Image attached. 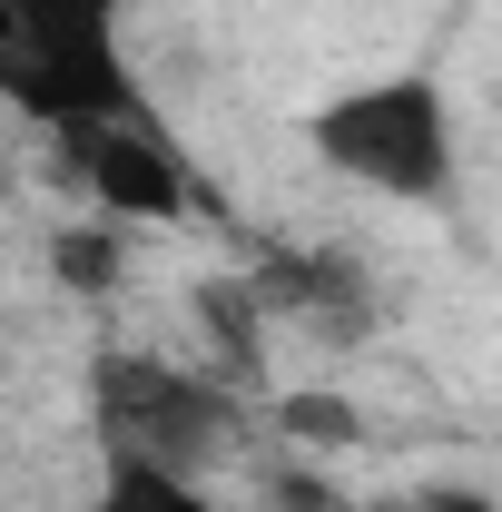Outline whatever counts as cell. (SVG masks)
<instances>
[{"mask_svg": "<svg viewBox=\"0 0 502 512\" xmlns=\"http://www.w3.org/2000/svg\"><path fill=\"white\" fill-rule=\"evenodd\" d=\"M335 512H424L414 493H355V503H335Z\"/></svg>", "mask_w": 502, "mask_h": 512, "instance_id": "30bf717a", "label": "cell"}, {"mask_svg": "<svg viewBox=\"0 0 502 512\" xmlns=\"http://www.w3.org/2000/svg\"><path fill=\"white\" fill-rule=\"evenodd\" d=\"M99 512H217L197 473H168L148 453H109L99 463Z\"/></svg>", "mask_w": 502, "mask_h": 512, "instance_id": "8992f818", "label": "cell"}, {"mask_svg": "<svg viewBox=\"0 0 502 512\" xmlns=\"http://www.w3.org/2000/svg\"><path fill=\"white\" fill-rule=\"evenodd\" d=\"M89 404H99V453H148L168 473H217L227 444H237V394L197 365H168V355H99L89 375Z\"/></svg>", "mask_w": 502, "mask_h": 512, "instance_id": "7a4b0ae2", "label": "cell"}, {"mask_svg": "<svg viewBox=\"0 0 502 512\" xmlns=\"http://www.w3.org/2000/svg\"><path fill=\"white\" fill-rule=\"evenodd\" d=\"M60 168L79 178V197L119 227H178L197 207V168L178 158V138L148 119H79L60 128Z\"/></svg>", "mask_w": 502, "mask_h": 512, "instance_id": "3957f363", "label": "cell"}, {"mask_svg": "<svg viewBox=\"0 0 502 512\" xmlns=\"http://www.w3.org/2000/svg\"><path fill=\"white\" fill-rule=\"evenodd\" d=\"M414 503L424 512H502V493H483V483H424Z\"/></svg>", "mask_w": 502, "mask_h": 512, "instance_id": "9c48e42d", "label": "cell"}, {"mask_svg": "<svg viewBox=\"0 0 502 512\" xmlns=\"http://www.w3.org/2000/svg\"><path fill=\"white\" fill-rule=\"evenodd\" d=\"M276 424H286V444H355V404H345V394H286V414H276Z\"/></svg>", "mask_w": 502, "mask_h": 512, "instance_id": "ba28073f", "label": "cell"}, {"mask_svg": "<svg viewBox=\"0 0 502 512\" xmlns=\"http://www.w3.org/2000/svg\"><path fill=\"white\" fill-rule=\"evenodd\" d=\"M306 138H315V158L335 178H355L375 197H404V207H434L453 188V109H443L434 79H414V69L325 99L306 119Z\"/></svg>", "mask_w": 502, "mask_h": 512, "instance_id": "6da1fadb", "label": "cell"}, {"mask_svg": "<svg viewBox=\"0 0 502 512\" xmlns=\"http://www.w3.org/2000/svg\"><path fill=\"white\" fill-rule=\"evenodd\" d=\"M237 276L256 286V306H266L276 325L355 335V325L375 316V276H365L355 256H335V247H256Z\"/></svg>", "mask_w": 502, "mask_h": 512, "instance_id": "277c9868", "label": "cell"}, {"mask_svg": "<svg viewBox=\"0 0 502 512\" xmlns=\"http://www.w3.org/2000/svg\"><path fill=\"white\" fill-rule=\"evenodd\" d=\"M50 276H60L69 296H109L128 266H119V227H60L50 237Z\"/></svg>", "mask_w": 502, "mask_h": 512, "instance_id": "52a82bcc", "label": "cell"}, {"mask_svg": "<svg viewBox=\"0 0 502 512\" xmlns=\"http://www.w3.org/2000/svg\"><path fill=\"white\" fill-rule=\"evenodd\" d=\"M197 325H207V345H217V365H237V384L266 365V306H256V286L247 276H207L197 286Z\"/></svg>", "mask_w": 502, "mask_h": 512, "instance_id": "5b68a950", "label": "cell"}]
</instances>
